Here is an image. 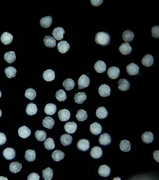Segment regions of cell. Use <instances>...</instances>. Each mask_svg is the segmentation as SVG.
<instances>
[{"mask_svg": "<svg viewBox=\"0 0 159 180\" xmlns=\"http://www.w3.org/2000/svg\"><path fill=\"white\" fill-rule=\"evenodd\" d=\"M17 70L13 67H8L5 69V73L8 78H13L16 75Z\"/></svg>", "mask_w": 159, "mask_h": 180, "instance_id": "40", "label": "cell"}, {"mask_svg": "<svg viewBox=\"0 0 159 180\" xmlns=\"http://www.w3.org/2000/svg\"><path fill=\"white\" fill-rule=\"evenodd\" d=\"M95 42L102 46H108L110 42V35L106 32H99L96 35Z\"/></svg>", "mask_w": 159, "mask_h": 180, "instance_id": "1", "label": "cell"}, {"mask_svg": "<svg viewBox=\"0 0 159 180\" xmlns=\"http://www.w3.org/2000/svg\"><path fill=\"white\" fill-rule=\"evenodd\" d=\"M114 179H121L119 178H114Z\"/></svg>", "mask_w": 159, "mask_h": 180, "instance_id": "53", "label": "cell"}, {"mask_svg": "<svg viewBox=\"0 0 159 180\" xmlns=\"http://www.w3.org/2000/svg\"><path fill=\"white\" fill-rule=\"evenodd\" d=\"M55 124V120L51 117H46L43 121V125L45 128L52 129Z\"/></svg>", "mask_w": 159, "mask_h": 180, "instance_id": "30", "label": "cell"}, {"mask_svg": "<svg viewBox=\"0 0 159 180\" xmlns=\"http://www.w3.org/2000/svg\"><path fill=\"white\" fill-rule=\"evenodd\" d=\"M44 43L47 47L52 48L56 46V40L49 35H46L44 39Z\"/></svg>", "mask_w": 159, "mask_h": 180, "instance_id": "25", "label": "cell"}, {"mask_svg": "<svg viewBox=\"0 0 159 180\" xmlns=\"http://www.w3.org/2000/svg\"><path fill=\"white\" fill-rule=\"evenodd\" d=\"M40 179L39 175L36 173H31L27 178L28 180H39Z\"/></svg>", "mask_w": 159, "mask_h": 180, "instance_id": "47", "label": "cell"}, {"mask_svg": "<svg viewBox=\"0 0 159 180\" xmlns=\"http://www.w3.org/2000/svg\"><path fill=\"white\" fill-rule=\"evenodd\" d=\"M127 72L129 76H134L137 75L139 71L138 65L134 63H129L127 66Z\"/></svg>", "mask_w": 159, "mask_h": 180, "instance_id": "8", "label": "cell"}, {"mask_svg": "<svg viewBox=\"0 0 159 180\" xmlns=\"http://www.w3.org/2000/svg\"><path fill=\"white\" fill-rule=\"evenodd\" d=\"M43 175L45 180H51L53 176V171L50 167H47L43 171Z\"/></svg>", "mask_w": 159, "mask_h": 180, "instance_id": "42", "label": "cell"}, {"mask_svg": "<svg viewBox=\"0 0 159 180\" xmlns=\"http://www.w3.org/2000/svg\"><path fill=\"white\" fill-rule=\"evenodd\" d=\"M90 2L92 3V4L93 6H99L103 3V1L102 0H95V1H93V0H91Z\"/></svg>", "mask_w": 159, "mask_h": 180, "instance_id": "49", "label": "cell"}, {"mask_svg": "<svg viewBox=\"0 0 159 180\" xmlns=\"http://www.w3.org/2000/svg\"><path fill=\"white\" fill-rule=\"evenodd\" d=\"M72 141V137L70 135L68 134H64L60 137V142L63 145L67 146L71 144Z\"/></svg>", "mask_w": 159, "mask_h": 180, "instance_id": "26", "label": "cell"}, {"mask_svg": "<svg viewBox=\"0 0 159 180\" xmlns=\"http://www.w3.org/2000/svg\"><path fill=\"white\" fill-rule=\"evenodd\" d=\"M119 50L123 55H128L131 52L132 48L129 43H123L119 46Z\"/></svg>", "mask_w": 159, "mask_h": 180, "instance_id": "14", "label": "cell"}, {"mask_svg": "<svg viewBox=\"0 0 159 180\" xmlns=\"http://www.w3.org/2000/svg\"><path fill=\"white\" fill-rule=\"evenodd\" d=\"M152 35L153 38H159V27L158 26H154L152 28Z\"/></svg>", "mask_w": 159, "mask_h": 180, "instance_id": "46", "label": "cell"}, {"mask_svg": "<svg viewBox=\"0 0 159 180\" xmlns=\"http://www.w3.org/2000/svg\"><path fill=\"white\" fill-rule=\"evenodd\" d=\"M158 152V151H156L155 152H154V154H153L154 158V159H156V161H157V162H159V160H158V154H157Z\"/></svg>", "mask_w": 159, "mask_h": 180, "instance_id": "50", "label": "cell"}, {"mask_svg": "<svg viewBox=\"0 0 159 180\" xmlns=\"http://www.w3.org/2000/svg\"><path fill=\"white\" fill-rule=\"evenodd\" d=\"M7 141V138L6 135L3 133H0V145H3L4 144H6V142Z\"/></svg>", "mask_w": 159, "mask_h": 180, "instance_id": "48", "label": "cell"}, {"mask_svg": "<svg viewBox=\"0 0 159 180\" xmlns=\"http://www.w3.org/2000/svg\"><path fill=\"white\" fill-rule=\"evenodd\" d=\"M70 49V45L66 41H62L58 44V50L61 54H65Z\"/></svg>", "mask_w": 159, "mask_h": 180, "instance_id": "16", "label": "cell"}, {"mask_svg": "<svg viewBox=\"0 0 159 180\" xmlns=\"http://www.w3.org/2000/svg\"><path fill=\"white\" fill-rule=\"evenodd\" d=\"M98 173L102 177H108L110 174V168L109 167L106 165H102L99 167Z\"/></svg>", "mask_w": 159, "mask_h": 180, "instance_id": "27", "label": "cell"}, {"mask_svg": "<svg viewBox=\"0 0 159 180\" xmlns=\"http://www.w3.org/2000/svg\"><path fill=\"white\" fill-rule=\"evenodd\" d=\"M58 116L59 120L62 121H66L70 117V112L66 109H61L59 112Z\"/></svg>", "mask_w": 159, "mask_h": 180, "instance_id": "5", "label": "cell"}, {"mask_svg": "<svg viewBox=\"0 0 159 180\" xmlns=\"http://www.w3.org/2000/svg\"><path fill=\"white\" fill-rule=\"evenodd\" d=\"M118 88L122 92H126L130 88V84L129 81L125 79H121L118 81Z\"/></svg>", "mask_w": 159, "mask_h": 180, "instance_id": "12", "label": "cell"}, {"mask_svg": "<svg viewBox=\"0 0 159 180\" xmlns=\"http://www.w3.org/2000/svg\"><path fill=\"white\" fill-rule=\"evenodd\" d=\"M107 65L103 61H97L94 65V69L97 73H104L106 70Z\"/></svg>", "mask_w": 159, "mask_h": 180, "instance_id": "19", "label": "cell"}, {"mask_svg": "<svg viewBox=\"0 0 159 180\" xmlns=\"http://www.w3.org/2000/svg\"><path fill=\"white\" fill-rule=\"evenodd\" d=\"M36 92L33 89H31V88L27 89V91L25 92V96L30 100H34L36 97Z\"/></svg>", "mask_w": 159, "mask_h": 180, "instance_id": "45", "label": "cell"}, {"mask_svg": "<svg viewBox=\"0 0 159 180\" xmlns=\"http://www.w3.org/2000/svg\"><path fill=\"white\" fill-rule=\"evenodd\" d=\"M64 30L62 27H56L55 29L52 31V35L53 38L56 40H61L63 38V36L64 34Z\"/></svg>", "mask_w": 159, "mask_h": 180, "instance_id": "3", "label": "cell"}, {"mask_svg": "<svg viewBox=\"0 0 159 180\" xmlns=\"http://www.w3.org/2000/svg\"><path fill=\"white\" fill-rule=\"evenodd\" d=\"M102 153H103L102 149H101V148H100L98 146L93 147L90 152L91 156L94 159L100 158L101 157V155H102Z\"/></svg>", "mask_w": 159, "mask_h": 180, "instance_id": "20", "label": "cell"}, {"mask_svg": "<svg viewBox=\"0 0 159 180\" xmlns=\"http://www.w3.org/2000/svg\"><path fill=\"white\" fill-rule=\"evenodd\" d=\"M52 22V19L51 16H46L44 18H42L40 19V26L44 28H48L51 26Z\"/></svg>", "mask_w": 159, "mask_h": 180, "instance_id": "24", "label": "cell"}, {"mask_svg": "<svg viewBox=\"0 0 159 180\" xmlns=\"http://www.w3.org/2000/svg\"><path fill=\"white\" fill-rule=\"evenodd\" d=\"M89 130H90V132L92 134L97 136V135H99L101 132L102 128H101V125L99 124L98 123L94 122L90 125V127H89Z\"/></svg>", "mask_w": 159, "mask_h": 180, "instance_id": "13", "label": "cell"}, {"mask_svg": "<svg viewBox=\"0 0 159 180\" xmlns=\"http://www.w3.org/2000/svg\"><path fill=\"white\" fill-rule=\"evenodd\" d=\"M21 168L22 165L19 162H13L9 165V170L11 171V172L13 174L19 172V171L21 170Z\"/></svg>", "mask_w": 159, "mask_h": 180, "instance_id": "31", "label": "cell"}, {"mask_svg": "<svg viewBox=\"0 0 159 180\" xmlns=\"http://www.w3.org/2000/svg\"><path fill=\"white\" fill-rule=\"evenodd\" d=\"M2 42L5 45L10 44L13 41V35L7 32H4L1 37Z\"/></svg>", "mask_w": 159, "mask_h": 180, "instance_id": "22", "label": "cell"}, {"mask_svg": "<svg viewBox=\"0 0 159 180\" xmlns=\"http://www.w3.org/2000/svg\"><path fill=\"white\" fill-rule=\"evenodd\" d=\"M108 115V112L104 107H100L96 110V116L100 119H104Z\"/></svg>", "mask_w": 159, "mask_h": 180, "instance_id": "37", "label": "cell"}, {"mask_svg": "<svg viewBox=\"0 0 159 180\" xmlns=\"http://www.w3.org/2000/svg\"><path fill=\"white\" fill-rule=\"evenodd\" d=\"M122 38L125 41V43L131 42L134 39V34L131 30H127L123 33V34H122Z\"/></svg>", "mask_w": 159, "mask_h": 180, "instance_id": "21", "label": "cell"}, {"mask_svg": "<svg viewBox=\"0 0 159 180\" xmlns=\"http://www.w3.org/2000/svg\"><path fill=\"white\" fill-rule=\"evenodd\" d=\"M87 99V96L84 92H79L76 93L74 96V100L76 103L78 104H81L84 101Z\"/></svg>", "mask_w": 159, "mask_h": 180, "instance_id": "28", "label": "cell"}, {"mask_svg": "<svg viewBox=\"0 0 159 180\" xmlns=\"http://www.w3.org/2000/svg\"><path fill=\"white\" fill-rule=\"evenodd\" d=\"M25 158L28 162H33L36 158V153L34 150L28 149L26 151Z\"/></svg>", "mask_w": 159, "mask_h": 180, "instance_id": "39", "label": "cell"}, {"mask_svg": "<svg viewBox=\"0 0 159 180\" xmlns=\"http://www.w3.org/2000/svg\"><path fill=\"white\" fill-rule=\"evenodd\" d=\"M15 151L11 148H6L3 151V155L7 160H11L15 157Z\"/></svg>", "mask_w": 159, "mask_h": 180, "instance_id": "7", "label": "cell"}, {"mask_svg": "<svg viewBox=\"0 0 159 180\" xmlns=\"http://www.w3.org/2000/svg\"><path fill=\"white\" fill-rule=\"evenodd\" d=\"M112 142V137L108 133H103L101 134L99 137V143L104 146L108 145Z\"/></svg>", "mask_w": 159, "mask_h": 180, "instance_id": "4", "label": "cell"}, {"mask_svg": "<svg viewBox=\"0 0 159 180\" xmlns=\"http://www.w3.org/2000/svg\"><path fill=\"white\" fill-rule=\"evenodd\" d=\"M142 64L146 67H150L154 63L153 56L150 54H147L145 55L142 59Z\"/></svg>", "mask_w": 159, "mask_h": 180, "instance_id": "11", "label": "cell"}, {"mask_svg": "<svg viewBox=\"0 0 159 180\" xmlns=\"http://www.w3.org/2000/svg\"><path fill=\"white\" fill-rule=\"evenodd\" d=\"M77 129V124L75 122H68L64 125V129L68 133H74Z\"/></svg>", "mask_w": 159, "mask_h": 180, "instance_id": "17", "label": "cell"}, {"mask_svg": "<svg viewBox=\"0 0 159 180\" xmlns=\"http://www.w3.org/2000/svg\"><path fill=\"white\" fill-rule=\"evenodd\" d=\"M44 148L48 150L53 149L55 147V142L52 138H47V140L44 141Z\"/></svg>", "mask_w": 159, "mask_h": 180, "instance_id": "44", "label": "cell"}, {"mask_svg": "<svg viewBox=\"0 0 159 180\" xmlns=\"http://www.w3.org/2000/svg\"><path fill=\"white\" fill-rule=\"evenodd\" d=\"M0 179H7V178H3V177H0Z\"/></svg>", "mask_w": 159, "mask_h": 180, "instance_id": "51", "label": "cell"}, {"mask_svg": "<svg viewBox=\"0 0 159 180\" xmlns=\"http://www.w3.org/2000/svg\"><path fill=\"white\" fill-rule=\"evenodd\" d=\"M43 78L47 81H51L54 80L55 78V72L52 69H47L44 71L43 73Z\"/></svg>", "mask_w": 159, "mask_h": 180, "instance_id": "18", "label": "cell"}, {"mask_svg": "<svg viewBox=\"0 0 159 180\" xmlns=\"http://www.w3.org/2000/svg\"><path fill=\"white\" fill-rule=\"evenodd\" d=\"M56 111V106L53 104H48L44 107V112L46 114L52 116L55 114Z\"/></svg>", "mask_w": 159, "mask_h": 180, "instance_id": "29", "label": "cell"}, {"mask_svg": "<svg viewBox=\"0 0 159 180\" xmlns=\"http://www.w3.org/2000/svg\"><path fill=\"white\" fill-rule=\"evenodd\" d=\"M37 112V106L35 104H28L26 108V113L28 116H33Z\"/></svg>", "mask_w": 159, "mask_h": 180, "instance_id": "33", "label": "cell"}, {"mask_svg": "<svg viewBox=\"0 0 159 180\" xmlns=\"http://www.w3.org/2000/svg\"><path fill=\"white\" fill-rule=\"evenodd\" d=\"M2 116V111H1V109H0V117Z\"/></svg>", "mask_w": 159, "mask_h": 180, "instance_id": "52", "label": "cell"}, {"mask_svg": "<svg viewBox=\"0 0 159 180\" xmlns=\"http://www.w3.org/2000/svg\"><path fill=\"white\" fill-rule=\"evenodd\" d=\"M4 59L8 63H12L14 62L16 59L15 53L14 51H9L6 53L5 55H4Z\"/></svg>", "mask_w": 159, "mask_h": 180, "instance_id": "34", "label": "cell"}, {"mask_svg": "<svg viewBox=\"0 0 159 180\" xmlns=\"http://www.w3.org/2000/svg\"><path fill=\"white\" fill-rule=\"evenodd\" d=\"M52 158L55 162H59L64 158V153L60 150H56L52 153Z\"/></svg>", "mask_w": 159, "mask_h": 180, "instance_id": "35", "label": "cell"}, {"mask_svg": "<svg viewBox=\"0 0 159 180\" xmlns=\"http://www.w3.org/2000/svg\"><path fill=\"white\" fill-rule=\"evenodd\" d=\"M78 88L80 89H82L84 88L88 87V85H89V77L85 75L81 76L78 81Z\"/></svg>", "mask_w": 159, "mask_h": 180, "instance_id": "2", "label": "cell"}, {"mask_svg": "<svg viewBox=\"0 0 159 180\" xmlns=\"http://www.w3.org/2000/svg\"><path fill=\"white\" fill-rule=\"evenodd\" d=\"M77 147H78V149L81 151H87L89 148V141L85 139H81L78 141Z\"/></svg>", "mask_w": 159, "mask_h": 180, "instance_id": "9", "label": "cell"}, {"mask_svg": "<svg viewBox=\"0 0 159 180\" xmlns=\"http://www.w3.org/2000/svg\"><path fill=\"white\" fill-rule=\"evenodd\" d=\"M62 85L66 90H68V91H70V90H72L73 88H74L75 82L73 80H72L70 78H68V79L65 80L63 81Z\"/></svg>", "mask_w": 159, "mask_h": 180, "instance_id": "32", "label": "cell"}, {"mask_svg": "<svg viewBox=\"0 0 159 180\" xmlns=\"http://www.w3.org/2000/svg\"><path fill=\"white\" fill-rule=\"evenodd\" d=\"M119 147L121 151L124 152H128L131 149V144L127 140H122L119 144Z\"/></svg>", "mask_w": 159, "mask_h": 180, "instance_id": "38", "label": "cell"}, {"mask_svg": "<svg viewBox=\"0 0 159 180\" xmlns=\"http://www.w3.org/2000/svg\"><path fill=\"white\" fill-rule=\"evenodd\" d=\"M2 97V92H1V91H0V97Z\"/></svg>", "mask_w": 159, "mask_h": 180, "instance_id": "54", "label": "cell"}, {"mask_svg": "<svg viewBox=\"0 0 159 180\" xmlns=\"http://www.w3.org/2000/svg\"><path fill=\"white\" fill-rule=\"evenodd\" d=\"M35 137L38 141H43L47 138V133L43 130H37L35 132Z\"/></svg>", "mask_w": 159, "mask_h": 180, "instance_id": "41", "label": "cell"}, {"mask_svg": "<svg viewBox=\"0 0 159 180\" xmlns=\"http://www.w3.org/2000/svg\"><path fill=\"white\" fill-rule=\"evenodd\" d=\"M154 140V136L152 132H146L142 135V140L145 144H150Z\"/></svg>", "mask_w": 159, "mask_h": 180, "instance_id": "23", "label": "cell"}, {"mask_svg": "<svg viewBox=\"0 0 159 180\" xmlns=\"http://www.w3.org/2000/svg\"><path fill=\"white\" fill-rule=\"evenodd\" d=\"M98 92L101 97H108L110 95V93H111V89H110V88L108 85L103 84L100 87Z\"/></svg>", "mask_w": 159, "mask_h": 180, "instance_id": "10", "label": "cell"}, {"mask_svg": "<svg viewBox=\"0 0 159 180\" xmlns=\"http://www.w3.org/2000/svg\"><path fill=\"white\" fill-rule=\"evenodd\" d=\"M120 71L119 69L117 67H111L108 69V75L109 78L112 80L116 79L119 76Z\"/></svg>", "mask_w": 159, "mask_h": 180, "instance_id": "6", "label": "cell"}, {"mask_svg": "<svg viewBox=\"0 0 159 180\" xmlns=\"http://www.w3.org/2000/svg\"><path fill=\"white\" fill-rule=\"evenodd\" d=\"M76 117L78 121H84L87 120L88 118V114L86 112L84 111L83 109H80L77 112V113L76 115Z\"/></svg>", "mask_w": 159, "mask_h": 180, "instance_id": "36", "label": "cell"}, {"mask_svg": "<svg viewBox=\"0 0 159 180\" xmlns=\"http://www.w3.org/2000/svg\"><path fill=\"white\" fill-rule=\"evenodd\" d=\"M19 136L21 138H27L31 135V130L27 126H22L18 130Z\"/></svg>", "mask_w": 159, "mask_h": 180, "instance_id": "15", "label": "cell"}, {"mask_svg": "<svg viewBox=\"0 0 159 180\" xmlns=\"http://www.w3.org/2000/svg\"><path fill=\"white\" fill-rule=\"evenodd\" d=\"M56 97L59 101H64L66 100V94L62 89H60L56 93Z\"/></svg>", "mask_w": 159, "mask_h": 180, "instance_id": "43", "label": "cell"}]
</instances>
